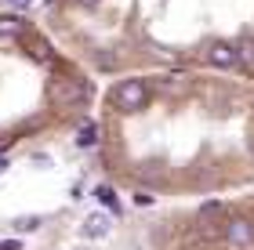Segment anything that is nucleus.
<instances>
[{
    "instance_id": "4468645a",
    "label": "nucleus",
    "mask_w": 254,
    "mask_h": 250,
    "mask_svg": "<svg viewBox=\"0 0 254 250\" xmlns=\"http://www.w3.org/2000/svg\"><path fill=\"white\" fill-rule=\"evenodd\" d=\"M7 167H11V160H7V156H0V174H4Z\"/></svg>"
},
{
    "instance_id": "1a4fd4ad",
    "label": "nucleus",
    "mask_w": 254,
    "mask_h": 250,
    "mask_svg": "<svg viewBox=\"0 0 254 250\" xmlns=\"http://www.w3.org/2000/svg\"><path fill=\"white\" fill-rule=\"evenodd\" d=\"M22 29H26V18H22V15H4V18H0V33H4V37L22 33Z\"/></svg>"
},
{
    "instance_id": "f03ea898",
    "label": "nucleus",
    "mask_w": 254,
    "mask_h": 250,
    "mask_svg": "<svg viewBox=\"0 0 254 250\" xmlns=\"http://www.w3.org/2000/svg\"><path fill=\"white\" fill-rule=\"evenodd\" d=\"M48 101H51L55 109H84L87 101H91V84L80 73L55 76V80L48 84Z\"/></svg>"
},
{
    "instance_id": "9b49d317",
    "label": "nucleus",
    "mask_w": 254,
    "mask_h": 250,
    "mask_svg": "<svg viewBox=\"0 0 254 250\" xmlns=\"http://www.w3.org/2000/svg\"><path fill=\"white\" fill-rule=\"evenodd\" d=\"M7 4H11V11H26L33 0H7Z\"/></svg>"
},
{
    "instance_id": "9d476101",
    "label": "nucleus",
    "mask_w": 254,
    "mask_h": 250,
    "mask_svg": "<svg viewBox=\"0 0 254 250\" xmlns=\"http://www.w3.org/2000/svg\"><path fill=\"white\" fill-rule=\"evenodd\" d=\"M73 4H76L80 11H98L102 4H106V0H73Z\"/></svg>"
},
{
    "instance_id": "f257e3e1",
    "label": "nucleus",
    "mask_w": 254,
    "mask_h": 250,
    "mask_svg": "<svg viewBox=\"0 0 254 250\" xmlns=\"http://www.w3.org/2000/svg\"><path fill=\"white\" fill-rule=\"evenodd\" d=\"M109 109H117V112H142L149 101H153V87H149L142 76H124V80H117L109 87Z\"/></svg>"
},
{
    "instance_id": "6e6552de",
    "label": "nucleus",
    "mask_w": 254,
    "mask_h": 250,
    "mask_svg": "<svg viewBox=\"0 0 254 250\" xmlns=\"http://www.w3.org/2000/svg\"><path fill=\"white\" fill-rule=\"evenodd\" d=\"M95 196H98V203H106L113 214H120V200H117V192H113L109 185H98V189H95Z\"/></svg>"
},
{
    "instance_id": "20e7f679",
    "label": "nucleus",
    "mask_w": 254,
    "mask_h": 250,
    "mask_svg": "<svg viewBox=\"0 0 254 250\" xmlns=\"http://www.w3.org/2000/svg\"><path fill=\"white\" fill-rule=\"evenodd\" d=\"M203 62L211 65V69L233 73V69H240V48H236V44H225V40H218V44H211V48H207Z\"/></svg>"
},
{
    "instance_id": "f8f14e48",
    "label": "nucleus",
    "mask_w": 254,
    "mask_h": 250,
    "mask_svg": "<svg viewBox=\"0 0 254 250\" xmlns=\"http://www.w3.org/2000/svg\"><path fill=\"white\" fill-rule=\"evenodd\" d=\"M134 203H138V207H149V203H153V196H149V192H138Z\"/></svg>"
},
{
    "instance_id": "0eeeda50",
    "label": "nucleus",
    "mask_w": 254,
    "mask_h": 250,
    "mask_svg": "<svg viewBox=\"0 0 254 250\" xmlns=\"http://www.w3.org/2000/svg\"><path fill=\"white\" fill-rule=\"evenodd\" d=\"M40 225H44V221L37 218V214H22V218L11 221V229H15V232H37Z\"/></svg>"
},
{
    "instance_id": "39448f33",
    "label": "nucleus",
    "mask_w": 254,
    "mask_h": 250,
    "mask_svg": "<svg viewBox=\"0 0 254 250\" xmlns=\"http://www.w3.org/2000/svg\"><path fill=\"white\" fill-rule=\"evenodd\" d=\"M109 229H113V218H109V214H91V218H84V225H80V236L98 240V236H109Z\"/></svg>"
},
{
    "instance_id": "ddd939ff",
    "label": "nucleus",
    "mask_w": 254,
    "mask_h": 250,
    "mask_svg": "<svg viewBox=\"0 0 254 250\" xmlns=\"http://www.w3.org/2000/svg\"><path fill=\"white\" fill-rule=\"evenodd\" d=\"M0 250H22V243L18 240H7V243H0Z\"/></svg>"
},
{
    "instance_id": "7ed1b4c3",
    "label": "nucleus",
    "mask_w": 254,
    "mask_h": 250,
    "mask_svg": "<svg viewBox=\"0 0 254 250\" xmlns=\"http://www.w3.org/2000/svg\"><path fill=\"white\" fill-rule=\"evenodd\" d=\"M222 243L229 250H251L254 247V221L251 218H229L222 225Z\"/></svg>"
},
{
    "instance_id": "423d86ee",
    "label": "nucleus",
    "mask_w": 254,
    "mask_h": 250,
    "mask_svg": "<svg viewBox=\"0 0 254 250\" xmlns=\"http://www.w3.org/2000/svg\"><path fill=\"white\" fill-rule=\"evenodd\" d=\"M98 123L95 120H84V123H80V127H76V134H73V142H76V149H95V145H98Z\"/></svg>"
}]
</instances>
